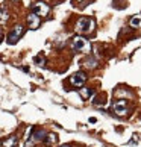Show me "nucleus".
I'll return each mask as SVG.
<instances>
[{
	"label": "nucleus",
	"mask_w": 141,
	"mask_h": 147,
	"mask_svg": "<svg viewBox=\"0 0 141 147\" xmlns=\"http://www.w3.org/2000/svg\"><path fill=\"white\" fill-rule=\"evenodd\" d=\"M2 147H17V137L12 135V137H9L8 140H5L2 143Z\"/></svg>",
	"instance_id": "9"
},
{
	"label": "nucleus",
	"mask_w": 141,
	"mask_h": 147,
	"mask_svg": "<svg viewBox=\"0 0 141 147\" xmlns=\"http://www.w3.org/2000/svg\"><path fill=\"white\" fill-rule=\"evenodd\" d=\"M84 65H85V67H88V68H94L97 65V61L93 59V58H88L86 61H84Z\"/></svg>",
	"instance_id": "12"
},
{
	"label": "nucleus",
	"mask_w": 141,
	"mask_h": 147,
	"mask_svg": "<svg viewBox=\"0 0 141 147\" xmlns=\"http://www.w3.org/2000/svg\"><path fill=\"white\" fill-rule=\"evenodd\" d=\"M28 23H29V28L30 29H38V26H40V17H38L36 14H34V12H30L29 15H28Z\"/></svg>",
	"instance_id": "7"
},
{
	"label": "nucleus",
	"mask_w": 141,
	"mask_h": 147,
	"mask_svg": "<svg viewBox=\"0 0 141 147\" xmlns=\"http://www.w3.org/2000/svg\"><path fill=\"white\" fill-rule=\"evenodd\" d=\"M131 26L132 28H141V15H137L131 20Z\"/></svg>",
	"instance_id": "11"
},
{
	"label": "nucleus",
	"mask_w": 141,
	"mask_h": 147,
	"mask_svg": "<svg viewBox=\"0 0 141 147\" xmlns=\"http://www.w3.org/2000/svg\"><path fill=\"white\" fill-rule=\"evenodd\" d=\"M91 92H93V91H91V88H80V96H82L85 100H88V99H90Z\"/></svg>",
	"instance_id": "13"
},
{
	"label": "nucleus",
	"mask_w": 141,
	"mask_h": 147,
	"mask_svg": "<svg viewBox=\"0 0 141 147\" xmlns=\"http://www.w3.org/2000/svg\"><path fill=\"white\" fill-rule=\"evenodd\" d=\"M78 2H82V0H78Z\"/></svg>",
	"instance_id": "18"
},
{
	"label": "nucleus",
	"mask_w": 141,
	"mask_h": 147,
	"mask_svg": "<svg viewBox=\"0 0 141 147\" xmlns=\"http://www.w3.org/2000/svg\"><path fill=\"white\" fill-rule=\"evenodd\" d=\"M34 62H35L36 65H44V64H46V58L43 56V55H38V56L34 58Z\"/></svg>",
	"instance_id": "15"
},
{
	"label": "nucleus",
	"mask_w": 141,
	"mask_h": 147,
	"mask_svg": "<svg viewBox=\"0 0 141 147\" xmlns=\"http://www.w3.org/2000/svg\"><path fill=\"white\" fill-rule=\"evenodd\" d=\"M64 147H67V146H64Z\"/></svg>",
	"instance_id": "19"
},
{
	"label": "nucleus",
	"mask_w": 141,
	"mask_h": 147,
	"mask_svg": "<svg viewBox=\"0 0 141 147\" xmlns=\"http://www.w3.org/2000/svg\"><path fill=\"white\" fill-rule=\"evenodd\" d=\"M49 11H50V8H49V5L44 3V2H36L34 3V6H32V12L36 14L38 17H46V15L49 14Z\"/></svg>",
	"instance_id": "4"
},
{
	"label": "nucleus",
	"mask_w": 141,
	"mask_h": 147,
	"mask_svg": "<svg viewBox=\"0 0 141 147\" xmlns=\"http://www.w3.org/2000/svg\"><path fill=\"white\" fill-rule=\"evenodd\" d=\"M72 47H73V50L84 52V53H88L91 50V44L88 42V40H85L82 36H74L73 42H72Z\"/></svg>",
	"instance_id": "1"
},
{
	"label": "nucleus",
	"mask_w": 141,
	"mask_h": 147,
	"mask_svg": "<svg viewBox=\"0 0 141 147\" xmlns=\"http://www.w3.org/2000/svg\"><path fill=\"white\" fill-rule=\"evenodd\" d=\"M0 40H3V30H2V28H0Z\"/></svg>",
	"instance_id": "16"
},
{
	"label": "nucleus",
	"mask_w": 141,
	"mask_h": 147,
	"mask_svg": "<svg viewBox=\"0 0 141 147\" xmlns=\"http://www.w3.org/2000/svg\"><path fill=\"white\" fill-rule=\"evenodd\" d=\"M112 111L117 114V115H126L128 114V102L124 99H120V100H115L112 105Z\"/></svg>",
	"instance_id": "3"
},
{
	"label": "nucleus",
	"mask_w": 141,
	"mask_h": 147,
	"mask_svg": "<svg viewBox=\"0 0 141 147\" xmlns=\"http://www.w3.org/2000/svg\"><path fill=\"white\" fill-rule=\"evenodd\" d=\"M11 2H18V0H11Z\"/></svg>",
	"instance_id": "17"
},
{
	"label": "nucleus",
	"mask_w": 141,
	"mask_h": 147,
	"mask_svg": "<svg viewBox=\"0 0 141 147\" xmlns=\"http://www.w3.org/2000/svg\"><path fill=\"white\" fill-rule=\"evenodd\" d=\"M8 18H9V15H8V11L5 9V8H2L0 9V21H8Z\"/></svg>",
	"instance_id": "14"
},
{
	"label": "nucleus",
	"mask_w": 141,
	"mask_h": 147,
	"mask_svg": "<svg viewBox=\"0 0 141 147\" xmlns=\"http://www.w3.org/2000/svg\"><path fill=\"white\" fill-rule=\"evenodd\" d=\"M94 20H91V18H80L78 21V24H76V30L80 32V34H90V32H93L94 29Z\"/></svg>",
	"instance_id": "2"
},
{
	"label": "nucleus",
	"mask_w": 141,
	"mask_h": 147,
	"mask_svg": "<svg viewBox=\"0 0 141 147\" xmlns=\"http://www.w3.org/2000/svg\"><path fill=\"white\" fill-rule=\"evenodd\" d=\"M85 82H86V74L82 73V71L74 73L72 78H70V84H72L73 86H78V88H80Z\"/></svg>",
	"instance_id": "6"
},
{
	"label": "nucleus",
	"mask_w": 141,
	"mask_h": 147,
	"mask_svg": "<svg viewBox=\"0 0 141 147\" xmlns=\"http://www.w3.org/2000/svg\"><path fill=\"white\" fill-rule=\"evenodd\" d=\"M46 140V132L44 130H36V132L32 135V143H36V141H44Z\"/></svg>",
	"instance_id": "8"
},
{
	"label": "nucleus",
	"mask_w": 141,
	"mask_h": 147,
	"mask_svg": "<svg viewBox=\"0 0 141 147\" xmlns=\"http://www.w3.org/2000/svg\"><path fill=\"white\" fill-rule=\"evenodd\" d=\"M56 141H58V137H56L55 134H49L47 137H46V140H44V143L47 146H52V144H55Z\"/></svg>",
	"instance_id": "10"
},
{
	"label": "nucleus",
	"mask_w": 141,
	"mask_h": 147,
	"mask_svg": "<svg viewBox=\"0 0 141 147\" xmlns=\"http://www.w3.org/2000/svg\"><path fill=\"white\" fill-rule=\"evenodd\" d=\"M23 32H24V28L23 26H14V29H12V32L8 35V42L9 44H15L18 40H20V36L23 35Z\"/></svg>",
	"instance_id": "5"
}]
</instances>
